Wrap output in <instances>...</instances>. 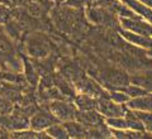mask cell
<instances>
[{
    "label": "cell",
    "instance_id": "obj_1",
    "mask_svg": "<svg viewBox=\"0 0 152 139\" xmlns=\"http://www.w3.org/2000/svg\"><path fill=\"white\" fill-rule=\"evenodd\" d=\"M85 15H86L88 20L93 24L104 27L107 29H119V18L114 12L109 10L107 8L88 5L85 8Z\"/></svg>",
    "mask_w": 152,
    "mask_h": 139
},
{
    "label": "cell",
    "instance_id": "obj_2",
    "mask_svg": "<svg viewBox=\"0 0 152 139\" xmlns=\"http://www.w3.org/2000/svg\"><path fill=\"white\" fill-rule=\"evenodd\" d=\"M24 47L28 56L33 58H43L51 55L52 43L42 32H32L24 38Z\"/></svg>",
    "mask_w": 152,
    "mask_h": 139
},
{
    "label": "cell",
    "instance_id": "obj_3",
    "mask_svg": "<svg viewBox=\"0 0 152 139\" xmlns=\"http://www.w3.org/2000/svg\"><path fill=\"white\" fill-rule=\"evenodd\" d=\"M48 109L62 123L76 120V116H77V113H79V109L76 108V105L67 99L52 100L48 104Z\"/></svg>",
    "mask_w": 152,
    "mask_h": 139
},
{
    "label": "cell",
    "instance_id": "obj_4",
    "mask_svg": "<svg viewBox=\"0 0 152 139\" xmlns=\"http://www.w3.org/2000/svg\"><path fill=\"white\" fill-rule=\"evenodd\" d=\"M127 105H122L114 103L109 98V95L96 98V110L104 118H115V116H124L127 111Z\"/></svg>",
    "mask_w": 152,
    "mask_h": 139
},
{
    "label": "cell",
    "instance_id": "obj_5",
    "mask_svg": "<svg viewBox=\"0 0 152 139\" xmlns=\"http://www.w3.org/2000/svg\"><path fill=\"white\" fill-rule=\"evenodd\" d=\"M56 123H60V120L50 111L48 108L37 109L36 113L29 118V128L37 132L46 130L48 127Z\"/></svg>",
    "mask_w": 152,
    "mask_h": 139
},
{
    "label": "cell",
    "instance_id": "obj_6",
    "mask_svg": "<svg viewBox=\"0 0 152 139\" xmlns=\"http://www.w3.org/2000/svg\"><path fill=\"white\" fill-rule=\"evenodd\" d=\"M74 85H75V89H77L80 92L90 95V96H94V98H100V96L109 95V91L107 89H104L98 81H95L91 77H88V76H83Z\"/></svg>",
    "mask_w": 152,
    "mask_h": 139
},
{
    "label": "cell",
    "instance_id": "obj_7",
    "mask_svg": "<svg viewBox=\"0 0 152 139\" xmlns=\"http://www.w3.org/2000/svg\"><path fill=\"white\" fill-rule=\"evenodd\" d=\"M121 27H123L127 31H131L137 34L152 37V23L148 20H145L143 18H119Z\"/></svg>",
    "mask_w": 152,
    "mask_h": 139
},
{
    "label": "cell",
    "instance_id": "obj_8",
    "mask_svg": "<svg viewBox=\"0 0 152 139\" xmlns=\"http://www.w3.org/2000/svg\"><path fill=\"white\" fill-rule=\"evenodd\" d=\"M76 120L83 123L84 125H86L89 128V127H94V125H99V124L105 123V118L96 109H91V110H84V111L79 110Z\"/></svg>",
    "mask_w": 152,
    "mask_h": 139
},
{
    "label": "cell",
    "instance_id": "obj_9",
    "mask_svg": "<svg viewBox=\"0 0 152 139\" xmlns=\"http://www.w3.org/2000/svg\"><path fill=\"white\" fill-rule=\"evenodd\" d=\"M131 84L138 85L148 92H152V68H143L129 75Z\"/></svg>",
    "mask_w": 152,
    "mask_h": 139
},
{
    "label": "cell",
    "instance_id": "obj_10",
    "mask_svg": "<svg viewBox=\"0 0 152 139\" xmlns=\"http://www.w3.org/2000/svg\"><path fill=\"white\" fill-rule=\"evenodd\" d=\"M127 108L131 110H140V111H152V94L148 92L142 96L132 98L126 103Z\"/></svg>",
    "mask_w": 152,
    "mask_h": 139
},
{
    "label": "cell",
    "instance_id": "obj_11",
    "mask_svg": "<svg viewBox=\"0 0 152 139\" xmlns=\"http://www.w3.org/2000/svg\"><path fill=\"white\" fill-rule=\"evenodd\" d=\"M123 4H126L127 7H129L136 14H138L140 17L148 22H152V8L145 5L143 3H141L140 0H121Z\"/></svg>",
    "mask_w": 152,
    "mask_h": 139
},
{
    "label": "cell",
    "instance_id": "obj_12",
    "mask_svg": "<svg viewBox=\"0 0 152 139\" xmlns=\"http://www.w3.org/2000/svg\"><path fill=\"white\" fill-rule=\"evenodd\" d=\"M64 125L69 133V138H88V127L77 120L65 122Z\"/></svg>",
    "mask_w": 152,
    "mask_h": 139
},
{
    "label": "cell",
    "instance_id": "obj_13",
    "mask_svg": "<svg viewBox=\"0 0 152 139\" xmlns=\"http://www.w3.org/2000/svg\"><path fill=\"white\" fill-rule=\"evenodd\" d=\"M74 103L80 111L96 109V98L90 96V95H86V94H83V92L76 94V96L74 98Z\"/></svg>",
    "mask_w": 152,
    "mask_h": 139
},
{
    "label": "cell",
    "instance_id": "obj_14",
    "mask_svg": "<svg viewBox=\"0 0 152 139\" xmlns=\"http://www.w3.org/2000/svg\"><path fill=\"white\" fill-rule=\"evenodd\" d=\"M23 63H24V79H26V81L31 85V87H36V86H38V82H39V74H38L36 66L33 65V62L28 61L27 58L23 60Z\"/></svg>",
    "mask_w": 152,
    "mask_h": 139
},
{
    "label": "cell",
    "instance_id": "obj_15",
    "mask_svg": "<svg viewBox=\"0 0 152 139\" xmlns=\"http://www.w3.org/2000/svg\"><path fill=\"white\" fill-rule=\"evenodd\" d=\"M112 129L109 128L105 123L99 124V125L89 127L88 128V138H94V139H107L112 138Z\"/></svg>",
    "mask_w": 152,
    "mask_h": 139
},
{
    "label": "cell",
    "instance_id": "obj_16",
    "mask_svg": "<svg viewBox=\"0 0 152 139\" xmlns=\"http://www.w3.org/2000/svg\"><path fill=\"white\" fill-rule=\"evenodd\" d=\"M124 118L127 120V125L128 129H132V130H137V132H146L145 125L142 124V122L140 120V118L137 116V114L134 110L127 109V111L124 114Z\"/></svg>",
    "mask_w": 152,
    "mask_h": 139
},
{
    "label": "cell",
    "instance_id": "obj_17",
    "mask_svg": "<svg viewBox=\"0 0 152 139\" xmlns=\"http://www.w3.org/2000/svg\"><path fill=\"white\" fill-rule=\"evenodd\" d=\"M46 133L48 134L51 138H56V139H67L69 138V133L66 130V128L64 124L56 123L52 124L51 127L46 129Z\"/></svg>",
    "mask_w": 152,
    "mask_h": 139
},
{
    "label": "cell",
    "instance_id": "obj_18",
    "mask_svg": "<svg viewBox=\"0 0 152 139\" xmlns=\"http://www.w3.org/2000/svg\"><path fill=\"white\" fill-rule=\"evenodd\" d=\"M122 91H124V92L129 96L131 99L132 98H137V96H142V95H146L148 94V91L145 90L143 87H141L138 85H134V84H128L127 86H124L123 89H121Z\"/></svg>",
    "mask_w": 152,
    "mask_h": 139
},
{
    "label": "cell",
    "instance_id": "obj_19",
    "mask_svg": "<svg viewBox=\"0 0 152 139\" xmlns=\"http://www.w3.org/2000/svg\"><path fill=\"white\" fill-rule=\"evenodd\" d=\"M105 124L112 129H128L127 120H126L124 116L105 118Z\"/></svg>",
    "mask_w": 152,
    "mask_h": 139
},
{
    "label": "cell",
    "instance_id": "obj_20",
    "mask_svg": "<svg viewBox=\"0 0 152 139\" xmlns=\"http://www.w3.org/2000/svg\"><path fill=\"white\" fill-rule=\"evenodd\" d=\"M13 51H14V47L12 44V42L9 41V38H7L3 34H0V57L12 56Z\"/></svg>",
    "mask_w": 152,
    "mask_h": 139
},
{
    "label": "cell",
    "instance_id": "obj_21",
    "mask_svg": "<svg viewBox=\"0 0 152 139\" xmlns=\"http://www.w3.org/2000/svg\"><path fill=\"white\" fill-rule=\"evenodd\" d=\"M134 111L145 125L146 132L152 133V111H140V110H134Z\"/></svg>",
    "mask_w": 152,
    "mask_h": 139
},
{
    "label": "cell",
    "instance_id": "obj_22",
    "mask_svg": "<svg viewBox=\"0 0 152 139\" xmlns=\"http://www.w3.org/2000/svg\"><path fill=\"white\" fill-rule=\"evenodd\" d=\"M109 98H110L114 103L118 104H126L131 98L122 90H110L109 91Z\"/></svg>",
    "mask_w": 152,
    "mask_h": 139
},
{
    "label": "cell",
    "instance_id": "obj_23",
    "mask_svg": "<svg viewBox=\"0 0 152 139\" xmlns=\"http://www.w3.org/2000/svg\"><path fill=\"white\" fill-rule=\"evenodd\" d=\"M13 105L12 101L8 100L5 96L0 94V114H10L13 111Z\"/></svg>",
    "mask_w": 152,
    "mask_h": 139
},
{
    "label": "cell",
    "instance_id": "obj_24",
    "mask_svg": "<svg viewBox=\"0 0 152 139\" xmlns=\"http://www.w3.org/2000/svg\"><path fill=\"white\" fill-rule=\"evenodd\" d=\"M61 4H65L71 8H86L89 5L88 0H64Z\"/></svg>",
    "mask_w": 152,
    "mask_h": 139
},
{
    "label": "cell",
    "instance_id": "obj_25",
    "mask_svg": "<svg viewBox=\"0 0 152 139\" xmlns=\"http://www.w3.org/2000/svg\"><path fill=\"white\" fill-rule=\"evenodd\" d=\"M147 52H148V55H150V57H151V60H152V48H151V49H148V51H147Z\"/></svg>",
    "mask_w": 152,
    "mask_h": 139
},
{
    "label": "cell",
    "instance_id": "obj_26",
    "mask_svg": "<svg viewBox=\"0 0 152 139\" xmlns=\"http://www.w3.org/2000/svg\"><path fill=\"white\" fill-rule=\"evenodd\" d=\"M52 1H53V3H62L64 0H52Z\"/></svg>",
    "mask_w": 152,
    "mask_h": 139
}]
</instances>
